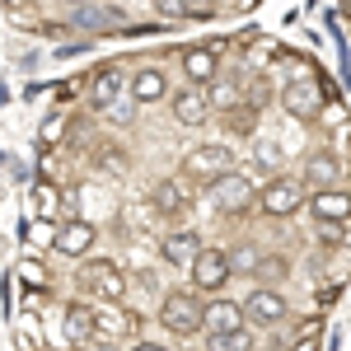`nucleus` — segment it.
Returning a JSON list of instances; mask_svg holds the SVG:
<instances>
[{
	"mask_svg": "<svg viewBox=\"0 0 351 351\" xmlns=\"http://www.w3.org/2000/svg\"><path fill=\"white\" fill-rule=\"evenodd\" d=\"M206 197H211V206H220L225 216H239V211H248V206H258V192H253V183H248V173H220V178H211L206 183Z\"/></svg>",
	"mask_w": 351,
	"mask_h": 351,
	"instance_id": "f03ea898",
	"label": "nucleus"
},
{
	"mask_svg": "<svg viewBox=\"0 0 351 351\" xmlns=\"http://www.w3.org/2000/svg\"><path fill=\"white\" fill-rule=\"evenodd\" d=\"M132 99H136V104H160V99H169V80H164V71L141 66V71L132 75Z\"/></svg>",
	"mask_w": 351,
	"mask_h": 351,
	"instance_id": "2eb2a0df",
	"label": "nucleus"
},
{
	"mask_svg": "<svg viewBox=\"0 0 351 351\" xmlns=\"http://www.w3.org/2000/svg\"><path fill=\"white\" fill-rule=\"evenodd\" d=\"M286 271H291V263H286V258L263 253V263H258V276H263V281H286Z\"/></svg>",
	"mask_w": 351,
	"mask_h": 351,
	"instance_id": "4be33fe9",
	"label": "nucleus"
},
{
	"mask_svg": "<svg viewBox=\"0 0 351 351\" xmlns=\"http://www.w3.org/2000/svg\"><path fill=\"white\" fill-rule=\"evenodd\" d=\"M52 243H56V253H66V258H84L94 248V225L89 220H66Z\"/></svg>",
	"mask_w": 351,
	"mask_h": 351,
	"instance_id": "9b49d317",
	"label": "nucleus"
},
{
	"mask_svg": "<svg viewBox=\"0 0 351 351\" xmlns=\"http://www.w3.org/2000/svg\"><path fill=\"white\" fill-rule=\"evenodd\" d=\"M197 253H202V239H197L192 230H173V234H164V263H169V267H192Z\"/></svg>",
	"mask_w": 351,
	"mask_h": 351,
	"instance_id": "f8f14e48",
	"label": "nucleus"
},
{
	"mask_svg": "<svg viewBox=\"0 0 351 351\" xmlns=\"http://www.w3.org/2000/svg\"><path fill=\"white\" fill-rule=\"evenodd\" d=\"M160 324L169 328V332H178V337H188V332L202 328V304H197L188 291H169V295L160 300Z\"/></svg>",
	"mask_w": 351,
	"mask_h": 351,
	"instance_id": "7ed1b4c3",
	"label": "nucleus"
},
{
	"mask_svg": "<svg viewBox=\"0 0 351 351\" xmlns=\"http://www.w3.org/2000/svg\"><path fill=\"white\" fill-rule=\"evenodd\" d=\"M281 108L291 112L295 122H319V108H324L319 80H291L286 89H281Z\"/></svg>",
	"mask_w": 351,
	"mask_h": 351,
	"instance_id": "39448f33",
	"label": "nucleus"
},
{
	"mask_svg": "<svg viewBox=\"0 0 351 351\" xmlns=\"http://www.w3.org/2000/svg\"><path fill=\"white\" fill-rule=\"evenodd\" d=\"M234 169V150L230 145H197V150H188V160H183V173L188 178H220V173H230Z\"/></svg>",
	"mask_w": 351,
	"mask_h": 351,
	"instance_id": "0eeeda50",
	"label": "nucleus"
},
{
	"mask_svg": "<svg viewBox=\"0 0 351 351\" xmlns=\"http://www.w3.org/2000/svg\"><path fill=\"white\" fill-rule=\"evenodd\" d=\"M211 351H253V328L239 324L230 332H211Z\"/></svg>",
	"mask_w": 351,
	"mask_h": 351,
	"instance_id": "6ab92c4d",
	"label": "nucleus"
},
{
	"mask_svg": "<svg viewBox=\"0 0 351 351\" xmlns=\"http://www.w3.org/2000/svg\"><path fill=\"white\" fill-rule=\"evenodd\" d=\"M319 122H324V127H342V122H347V108H342L337 99H332V104L324 99V108H319Z\"/></svg>",
	"mask_w": 351,
	"mask_h": 351,
	"instance_id": "bb28decb",
	"label": "nucleus"
},
{
	"mask_svg": "<svg viewBox=\"0 0 351 351\" xmlns=\"http://www.w3.org/2000/svg\"><path fill=\"white\" fill-rule=\"evenodd\" d=\"M66 332H71V342L94 347V337H99V314L84 309V304H71V309H66Z\"/></svg>",
	"mask_w": 351,
	"mask_h": 351,
	"instance_id": "f3484780",
	"label": "nucleus"
},
{
	"mask_svg": "<svg viewBox=\"0 0 351 351\" xmlns=\"http://www.w3.org/2000/svg\"><path fill=\"white\" fill-rule=\"evenodd\" d=\"M309 211H314V220H347L351 216V197L337 192V188H319L314 202H309Z\"/></svg>",
	"mask_w": 351,
	"mask_h": 351,
	"instance_id": "dca6fc26",
	"label": "nucleus"
},
{
	"mask_svg": "<svg viewBox=\"0 0 351 351\" xmlns=\"http://www.w3.org/2000/svg\"><path fill=\"white\" fill-rule=\"evenodd\" d=\"M342 10H347V14H351V0H342Z\"/></svg>",
	"mask_w": 351,
	"mask_h": 351,
	"instance_id": "473e14b6",
	"label": "nucleus"
},
{
	"mask_svg": "<svg viewBox=\"0 0 351 351\" xmlns=\"http://www.w3.org/2000/svg\"><path fill=\"white\" fill-rule=\"evenodd\" d=\"M122 89H127L122 71H117V66H104V71L89 80V108H94V112H108L112 104L122 99Z\"/></svg>",
	"mask_w": 351,
	"mask_h": 351,
	"instance_id": "9d476101",
	"label": "nucleus"
},
{
	"mask_svg": "<svg viewBox=\"0 0 351 351\" xmlns=\"http://www.w3.org/2000/svg\"><path fill=\"white\" fill-rule=\"evenodd\" d=\"M253 127H258V112H253V108H230V132L248 136Z\"/></svg>",
	"mask_w": 351,
	"mask_h": 351,
	"instance_id": "393cba45",
	"label": "nucleus"
},
{
	"mask_svg": "<svg viewBox=\"0 0 351 351\" xmlns=\"http://www.w3.org/2000/svg\"><path fill=\"white\" fill-rule=\"evenodd\" d=\"M155 10L164 19H188V0H155Z\"/></svg>",
	"mask_w": 351,
	"mask_h": 351,
	"instance_id": "c85d7f7f",
	"label": "nucleus"
},
{
	"mask_svg": "<svg viewBox=\"0 0 351 351\" xmlns=\"http://www.w3.org/2000/svg\"><path fill=\"white\" fill-rule=\"evenodd\" d=\"M276 160H281V150L271 145L267 136H258V164H263V169H276Z\"/></svg>",
	"mask_w": 351,
	"mask_h": 351,
	"instance_id": "cd10ccee",
	"label": "nucleus"
},
{
	"mask_svg": "<svg viewBox=\"0 0 351 351\" xmlns=\"http://www.w3.org/2000/svg\"><path fill=\"white\" fill-rule=\"evenodd\" d=\"M183 75L192 84H211L216 80V52L211 47H188L183 52Z\"/></svg>",
	"mask_w": 351,
	"mask_h": 351,
	"instance_id": "a211bd4d",
	"label": "nucleus"
},
{
	"mask_svg": "<svg viewBox=\"0 0 351 351\" xmlns=\"http://www.w3.org/2000/svg\"><path fill=\"white\" fill-rule=\"evenodd\" d=\"M206 99H211V108H239V89H234V84H216V89H211V94H206Z\"/></svg>",
	"mask_w": 351,
	"mask_h": 351,
	"instance_id": "b1692460",
	"label": "nucleus"
},
{
	"mask_svg": "<svg viewBox=\"0 0 351 351\" xmlns=\"http://www.w3.org/2000/svg\"><path fill=\"white\" fill-rule=\"evenodd\" d=\"M169 108H173V122H178V127H202V122L211 117V99L192 84V89H183V94L169 99Z\"/></svg>",
	"mask_w": 351,
	"mask_h": 351,
	"instance_id": "1a4fd4ad",
	"label": "nucleus"
},
{
	"mask_svg": "<svg viewBox=\"0 0 351 351\" xmlns=\"http://www.w3.org/2000/svg\"><path fill=\"white\" fill-rule=\"evenodd\" d=\"M192 286H202V291H206V295H216L220 286H225V281H230V253H225V248H206V243H202V253H197V263H192Z\"/></svg>",
	"mask_w": 351,
	"mask_h": 351,
	"instance_id": "20e7f679",
	"label": "nucleus"
},
{
	"mask_svg": "<svg viewBox=\"0 0 351 351\" xmlns=\"http://www.w3.org/2000/svg\"><path fill=\"white\" fill-rule=\"evenodd\" d=\"M314 234H319L324 243H342V239H347L342 220H314Z\"/></svg>",
	"mask_w": 351,
	"mask_h": 351,
	"instance_id": "a878e982",
	"label": "nucleus"
},
{
	"mask_svg": "<svg viewBox=\"0 0 351 351\" xmlns=\"http://www.w3.org/2000/svg\"><path fill=\"white\" fill-rule=\"evenodd\" d=\"M258 263H263V248H253V243H243L239 253H230V267L234 271H258Z\"/></svg>",
	"mask_w": 351,
	"mask_h": 351,
	"instance_id": "5701e85b",
	"label": "nucleus"
},
{
	"mask_svg": "<svg viewBox=\"0 0 351 351\" xmlns=\"http://www.w3.org/2000/svg\"><path fill=\"white\" fill-rule=\"evenodd\" d=\"M216 14V0H188V19H211Z\"/></svg>",
	"mask_w": 351,
	"mask_h": 351,
	"instance_id": "7c9ffc66",
	"label": "nucleus"
},
{
	"mask_svg": "<svg viewBox=\"0 0 351 351\" xmlns=\"http://www.w3.org/2000/svg\"><path fill=\"white\" fill-rule=\"evenodd\" d=\"M337 178H342V164L332 160V155H314V160H309V183L328 188V183H337Z\"/></svg>",
	"mask_w": 351,
	"mask_h": 351,
	"instance_id": "aec40b11",
	"label": "nucleus"
},
{
	"mask_svg": "<svg viewBox=\"0 0 351 351\" xmlns=\"http://www.w3.org/2000/svg\"><path fill=\"white\" fill-rule=\"evenodd\" d=\"M248 324L243 319V304H234V300H211L206 309H202V328L206 332H230V328Z\"/></svg>",
	"mask_w": 351,
	"mask_h": 351,
	"instance_id": "ddd939ff",
	"label": "nucleus"
},
{
	"mask_svg": "<svg viewBox=\"0 0 351 351\" xmlns=\"http://www.w3.org/2000/svg\"><path fill=\"white\" fill-rule=\"evenodd\" d=\"M80 286L94 300H104V304H122V300H127V276H122V267L108 263V258H89L80 267Z\"/></svg>",
	"mask_w": 351,
	"mask_h": 351,
	"instance_id": "f257e3e1",
	"label": "nucleus"
},
{
	"mask_svg": "<svg viewBox=\"0 0 351 351\" xmlns=\"http://www.w3.org/2000/svg\"><path fill=\"white\" fill-rule=\"evenodd\" d=\"M132 351H164V347H160V342H136Z\"/></svg>",
	"mask_w": 351,
	"mask_h": 351,
	"instance_id": "2f4dec72",
	"label": "nucleus"
},
{
	"mask_svg": "<svg viewBox=\"0 0 351 351\" xmlns=\"http://www.w3.org/2000/svg\"><path fill=\"white\" fill-rule=\"evenodd\" d=\"M243 319L253 328H271V324H281L286 319V295L276 291V286H258L253 295L243 300Z\"/></svg>",
	"mask_w": 351,
	"mask_h": 351,
	"instance_id": "6e6552de",
	"label": "nucleus"
},
{
	"mask_svg": "<svg viewBox=\"0 0 351 351\" xmlns=\"http://www.w3.org/2000/svg\"><path fill=\"white\" fill-rule=\"evenodd\" d=\"M304 206V188L291 178H271L267 188H258V211L263 216H295Z\"/></svg>",
	"mask_w": 351,
	"mask_h": 351,
	"instance_id": "423d86ee",
	"label": "nucleus"
},
{
	"mask_svg": "<svg viewBox=\"0 0 351 351\" xmlns=\"http://www.w3.org/2000/svg\"><path fill=\"white\" fill-rule=\"evenodd\" d=\"M150 202H155L160 216H183L188 211V183L183 178H164V183H155Z\"/></svg>",
	"mask_w": 351,
	"mask_h": 351,
	"instance_id": "4468645a",
	"label": "nucleus"
},
{
	"mask_svg": "<svg viewBox=\"0 0 351 351\" xmlns=\"http://www.w3.org/2000/svg\"><path fill=\"white\" fill-rule=\"evenodd\" d=\"M136 108H141V104H136V99H127V104H122V99H117V104H112V108L104 112V117H112V122H132V117H136Z\"/></svg>",
	"mask_w": 351,
	"mask_h": 351,
	"instance_id": "c756f323",
	"label": "nucleus"
},
{
	"mask_svg": "<svg viewBox=\"0 0 351 351\" xmlns=\"http://www.w3.org/2000/svg\"><path fill=\"white\" fill-rule=\"evenodd\" d=\"M33 206H38V216H56V206H61V192L52 188V183H38V192H33Z\"/></svg>",
	"mask_w": 351,
	"mask_h": 351,
	"instance_id": "412c9836",
	"label": "nucleus"
}]
</instances>
